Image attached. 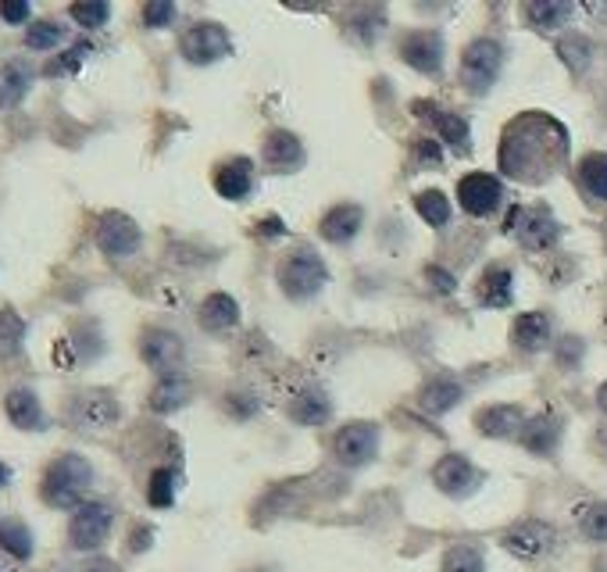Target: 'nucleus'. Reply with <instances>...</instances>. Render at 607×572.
<instances>
[{
    "label": "nucleus",
    "mask_w": 607,
    "mask_h": 572,
    "mask_svg": "<svg viewBox=\"0 0 607 572\" xmlns=\"http://www.w3.org/2000/svg\"><path fill=\"white\" fill-rule=\"evenodd\" d=\"M568 158V132L558 119L539 111H526L504 129L500 168L518 183H547L561 172Z\"/></svg>",
    "instance_id": "nucleus-1"
},
{
    "label": "nucleus",
    "mask_w": 607,
    "mask_h": 572,
    "mask_svg": "<svg viewBox=\"0 0 607 572\" xmlns=\"http://www.w3.org/2000/svg\"><path fill=\"white\" fill-rule=\"evenodd\" d=\"M93 486V465L82 458V454H61L47 465L43 473V501L50 509H79L87 504V491Z\"/></svg>",
    "instance_id": "nucleus-2"
},
{
    "label": "nucleus",
    "mask_w": 607,
    "mask_h": 572,
    "mask_svg": "<svg viewBox=\"0 0 607 572\" xmlns=\"http://www.w3.org/2000/svg\"><path fill=\"white\" fill-rule=\"evenodd\" d=\"M276 279H279L282 294L290 300H311L326 286L329 268L311 247H293V250H286V255H282V262L276 268Z\"/></svg>",
    "instance_id": "nucleus-3"
},
{
    "label": "nucleus",
    "mask_w": 607,
    "mask_h": 572,
    "mask_svg": "<svg viewBox=\"0 0 607 572\" xmlns=\"http://www.w3.org/2000/svg\"><path fill=\"white\" fill-rule=\"evenodd\" d=\"M504 65V47L497 40H471L461 55V87L468 93H486L497 82Z\"/></svg>",
    "instance_id": "nucleus-4"
},
{
    "label": "nucleus",
    "mask_w": 607,
    "mask_h": 572,
    "mask_svg": "<svg viewBox=\"0 0 607 572\" xmlns=\"http://www.w3.org/2000/svg\"><path fill=\"white\" fill-rule=\"evenodd\" d=\"M111 526H115V512L108 509V504L105 501H87L72 512L69 541H72L76 551H97L111 536Z\"/></svg>",
    "instance_id": "nucleus-5"
},
{
    "label": "nucleus",
    "mask_w": 607,
    "mask_h": 572,
    "mask_svg": "<svg viewBox=\"0 0 607 572\" xmlns=\"http://www.w3.org/2000/svg\"><path fill=\"white\" fill-rule=\"evenodd\" d=\"M179 55L190 65H211V61H222L226 55H232V40L218 22H197L182 32Z\"/></svg>",
    "instance_id": "nucleus-6"
},
{
    "label": "nucleus",
    "mask_w": 607,
    "mask_h": 572,
    "mask_svg": "<svg viewBox=\"0 0 607 572\" xmlns=\"http://www.w3.org/2000/svg\"><path fill=\"white\" fill-rule=\"evenodd\" d=\"M140 244H143V233H140V226L132 223L129 215H122V211L100 215V223H97V247L105 250L108 258H132L140 250Z\"/></svg>",
    "instance_id": "nucleus-7"
},
{
    "label": "nucleus",
    "mask_w": 607,
    "mask_h": 572,
    "mask_svg": "<svg viewBox=\"0 0 607 572\" xmlns=\"http://www.w3.org/2000/svg\"><path fill=\"white\" fill-rule=\"evenodd\" d=\"M508 229L518 233L521 247H529V250H547L561 237L558 218H554L547 208H515L508 218Z\"/></svg>",
    "instance_id": "nucleus-8"
},
{
    "label": "nucleus",
    "mask_w": 607,
    "mask_h": 572,
    "mask_svg": "<svg viewBox=\"0 0 607 572\" xmlns=\"http://www.w3.org/2000/svg\"><path fill=\"white\" fill-rule=\"evenodd\" d=\"M336 458H340L344 465L350 469H361L376 458L379 451V426L372 423H350L344 426L340 433H336Z\"/></svg>",
    "instance_id": "nucleus-9"
},
{
    "label": "nucleus",
    "mask_w": 607,
    "mask_h": 572,
    "mask_svg": "<svg viewBox=\"0 0 607 572\" xmlns=\"http://www.w3.org/2000/svg\"><path fill=\"white\" fill-rule=\"evenodd\" d=\"M400 58H404V65H411L415 72L436 76L444 69V37L432 29L408 32V37L400 40Z\"/></svg>",
    "instance_id": "nucleus-10"
},
{
    "label": "nucleus",
    "mask_w": 607,
    "mask_h": 572,
    "mask_svg": "<svg viewBox=\"0 0 607 572\" xmlns=\"http://www.w3.org/2000/svg\"><path fill=\"white\" fill-rule=\"evenodd\" d=\"M458 200H461V208L468 215H476V218H486V215H494L500 208V200H504V187H500V179L497 176H486V172H471L458 183Z\"/></svg>",
    "instance_id": "nucleus-11"
},
{
    "label": "nucleus",
    "mask_w": 607,
    "mask_h": 572,
    "mask_svg": "<svg viewBox=\"0 0 607 572\" xmlns=\"http://www.w3.org/2000/svg\"><path fill=\"white\" fill-rule=\"evenodd\" d=\"M432 480H436V486H440V491H444L447 497H454V501L468 497V494L482 483L479 469L471 465V462L465 458V454H447V458L436 462Z\"/></svg>",
    "instance_id": "nucleus-12"
},
{
    "label": "nucleus",
    "mask_w": 607,
    "mask_h": 572,
    "mask_svg": "<svg viewBox=\"0 0 607 572\" xmlns=\"http://www.w3.org/2000/svg\"><path fill=\"white\" fill-rule=\"evenodd\" d=\"M140 355L150 368H158L161 376H176V368L182 365V341L176 333L168 329H147L143 333V344H140Z\"/></svg>",
    "instance_id": "nucleus-13"
},
{
    "label": "nucleus",
    "mask_w": 607,
    "mask_h": 572,
    "mask_svg": "<svg viewBox=\"0 0 607 572\" xmlns=\"http://www.w3.org/2000/svg\"><path fill=\"white\" fill-rule=\"evenodd\" d=\"M69 418L79 430H108L122 418V408L111 394H79L69 408Z\"/></svg>",
    "instance_id": "nucleus-14"
},
{
    "label": "nucleus",
    "mask_w": 607,
    "mask_h": 572,
    "mask_svg": "<svg viewBox=\"0 0 607 572\" xmlns=\"http://www.w3.org/2000/svg\"><path fill=\"white\" fill-rule=\"evenodd\" d=\"M261 158H265L268 168H272V172H297V168L304 165V144L293 137V132L276 129V132H268V137H265Z\"/></svg>",
    "instance_id": "nucleus-15"
},
{
    "label": "nucleus",
    "mask_w": 607,
    "mask_h": 572,
    "mask_svg": "<svg viewBox=\"0 0 607 572\" xmlns=\"http://www.w3.org/2000/svg\"><path fill=\"white\" fill-rule=\"evenodd\" d=\"M504 548H508L511 554H518V559H526V562H533V559H539V554H547L550 548H554V530L547 526V523H521V526H515L508 536H504Z\"/></svg>",
    "instance_id": "nucleus-16"
},
{
    "label": "nucleus",
    "mask_w": 607,
    "mask_h": 572,
    "mask_svg": "<svg viewBox=\"0 0 607 572\" xmlns=\"http://www.w3.org/2000/svg\"><path fill=\"white\" fill-rule=\"evenodd\" d=\"M215 190L226 200H247L255 190V161L250 158H229L215 172Z\"/></svg>",
    "instance_id": "nucleus-17"
},
{
    "label": "nucleus",
    "mask_w": 607,
    "mask_h": 572,
    "mask_svg": "<svg viewBox=\"0 0 607 572\" xmlns=\"http://www.w3.org/2000/svg\"><path fill=\"white\" fill-rule=\"evenodd\" d=\"M4 412L19 430H47V415L40 408V397L29 386H14L4 397Z\"/></svg>",
    "instance_id": "nucleus-18"
},
{
    "label": "nucleus",
    "mask_w": 607,
    "mask_h": 572,
    "mask_svg": "<svg viewBox=\"0 0 607 572\" xmlns=\"http://www.w3.org/2000/svg\"><path fill=\"white\" fill-rule=\"evenodd\" d=\"M515 297V276L508 265H490L479 279V305L486 308H508Z\"/></svg>",
    "instance_id": "nucleus-19"
},
{
    "label": "nucleus",
    "mask_w": 607,
    "mask_h": 572,
    "mask_svg": "<svg viewBox=\"0 0 607 572\" xmlns=\"http://www.w3.org/2000/svg\"><path fill=\"white\" fill-rule=\"evenodd\" d=\"M361 208L358 205H336L332 211L322 215V226H318V233L329 240V244H347L358 237L361 229Z\"/></svg>",
    "instance_id": "nucleus-20"
},
{
    "label": "nucleus",
    "mask_w": 607,
    "mask_h": 572,
    "mask_svg": "<svg viewBox=\"0 0 607 572\" xmlns=\"http://www.w3.org/2000/svg\"><path fill=\"white\" fill-rule=\"evenodd\" d=\"M418 115H426V119H432V126L440 129V137L454 147V150H468V122L461 119V115H454L447 108H436L429 105V100H418Z\"/></svg>",
    "instance_id": "nucleus-21"
},
{
    "label": "nucleus",
    "mask_w": 607,
    "mask_h": 572,
    "mask_svg": "<svg viewBox=\"0 0 607 572\" xmlns=\"http://www.w3.org/2000/svg\"><path fill=\"white\" fill-rule=\"evenodd\" d=\"M511 341L521 351H544L550 344V318L544 312H526L515 318L511 326Z\"/></svg>",
    "instance_id": "nucleus-22"
},
{
    "label": "nucleus",
    "mask_w": 607,
    "mask_h": 572,
    "mask_svg": "<svg viewBox=\"0 0 607 572\" xmlns=\"http://www.w3.org/2000/svg\"><path fill=\"white\" fill-rule=\"evenodd\" d=\"M476 426L486 436H515V433H521V426H526V415H521V408H515V405H490L476 415Z\"/></svg>",
    "instance_id": "nucleus-23"
},
{
    "label": "nucleus",
    "mask_w": 607,
    "mask_h": 572,
    "mask_svg": "<svg viewBox=\"0 0 607 572\" xmlns=\"http://www.w3.org/2000/svg\"><path fill=\"white\" fill-rule=\"evenodd\" d=\"M465 397V391H461V383L454 379V376H440V379H432L426 391L418 394V405L426 408L429 415H444V412H450L458 401Z\"/></svg>",
    "instance_id": "nucleus-24"
},
{
    "label": "nucleus",
    "mask_w": 607,
    "mask_h": 572,
    "mask_svg": "<svg viewBox=\"0 0 607 572\" xmlns=\"http://www.w3.org/2000/svg\"><path fill=\"white\" fill-rule=\"evenodd\" d=\"M240 323V305L229 294H211L205 305H200V326L211 333H226Z\"/></svg>",
    "instance_id": "nucleus-25"
},
{
    "label": "nucleus",
    "mask_w": 607,
    "mask_h": 572,
    "mask_svg": "<svg viewBox=\"0 0 607 572\" xmlns=\"http://www.w3.org/2000/svg\"><path fill=\"white\" fill-rule=\"evenodd\" d=\"M29 87H32V69H29V65H22V61L4 65V69H0V111H8V108L19 105V100L29 93Z\"/></svg>",
    "instance_id": "nucleus-26"
},
{
    "label": "nucleus",
    "mask_w": 607,
    "mask_h": 572,
    "mask_svg": "<svg viewBox=\"0 0 607 572\" xmlns=\"http://www.w3.org/2000/svg\"><path fill=\"white\" fill-rule=\"evenodd\" d=\"M561 441V426L558 418L550 415H539V418H529L526 426H521V444H526L533 454H550Z\"/></svg>",
    "instance_id": "nucleus-27"
},
{
    "label": "nucleus",
    "mask_w": 607,
    "mask_h": 572,
    "mask_svg": "<svg viewBox=\"0 0 607 572\" xmlns=\"http://www.w3.org/2000/svg\"><path fill=\"white\" fill-rule=\"evenodd\" d=\"M290 415L297 418L300 426H322V423H329V415H332V401L322 391H304V394L293 397Z\"/></svg>",
    "instance_id": "nucleus-28"
},
{
    "label": "nucleus",
    "mask_w": 607,
    "mask_h": 572,
    "mask_svg": "<svg viewBox=\"0 0 607 572\" xmlns=\"http://www.w3.org/2000/svg\"><path fill=\"white\" fill-rule=\"evenodd\" d=\"M187 401H190V383L182 379L179 373L176 376H161V383L155 386V391H150V408L161 412V415L182 408Z\"/></svg>",
    "instance_id": "nucleus-29"
},
{
    "label": "nucleus",
    "mask_w": 607,
    "mask_h": 572,
    "mask_svg": "<svg viewBox=\"0 0 607 572\" xmlns=\"http://www.w3.org/2000/svg\"><path fill=\"white\" fill-rule=\"evenodd\" d=\"M0 548H4L11 559L29 562L32 559V533L22 519H11V515H0Z\"/></svg>",
    "instance_id": "nucleus-30"
},
{
    "label": "nucleus",
    "mask_w": 607,
    "mask_h": 572,
    "mask_svg": "<svg viewBox=\"0 0 607 572\" xmlns=\"http://www.w3.org/2000/svg\"><path fill=\"white\" fill-rule=\"evenodd\" d=\"M571 4H561V0H539V4H526V19L536 26V29H544V32H550V29H561L568 19H571Z\"/></svg>",
    "instance_id": "nucleus-31"
},
{
    "label": "nucleus",
    "mask_w": 607,
    "mask_h": 572,
    "mask_svg": "<svg viewBox=\"0 0 607 572\" xmlns=\"http://www.w3.org/2000/svg\"><path fill=\"white\" fill-rule=\"evenodd\" d=\"M579 183L594 200H607V155H586L579 161Z\"/></svg>",
    "instance_id": "nucleus-32"
},
{
    "label": "nucleus",
    "mask_w": 607,
    "mask_h": 572,
    "mask_svg": "<svg viewBox=\"0 0 607 572\" xmlns=\"http://www.w3.org/2000/svg\"><path fill=\"white\" fill-rule=\"evenodd\" d=\"M440 572H486V559L476 544H454L444 551Z\"/></svg>",
    "instance_id": "nucleus-33"
},
{
    "label": "nucleus",
    "mask_w": 607,
    "mask_h": 572,
    "mask_svg": "<svg viewBox=\"0 0 607 572\" xmlns=\"http://www.w3.org/2000/svg\"><path fill=\"white\" fill-rule=\"evenodd\" d=\"M26 341V323L19 312L11 308H0V358H11L19 355V347Z\"/></svg>",
    "instance_id": "nucleus-34"
},
{
    "label": "nucleus",
    "mask_w": 607,
    "mask_h": 572,
    "mask_svg": "<svg viewBox=\"0 0 607 572\" xmlns=\"http://www.w3.org/2000/svg\"><path fill=\"white\" fill-rule=\"evenodd\" d=\"M415 208H418V215L426 218L429 226H447L450 223V200L440 194V190H426V194H418L415 197Z\"/></svg>",
    "instance_id": "nucleus-35"
},
{
    "label": "nucleus",
    "mask_w": 607,
    "mask_h": 572,
    "mask_svg": "<svg viewBox=\"0 0 607 572\" xmlns=\"http://www.w3.org/2000/svg\"><path fill=\"white\" fill-rule=\"evenodd\" d=\"M558 55H561V61L568 65L571 72H583V69H589V61H594V43L571 32V37H565L558 43Z\"/></svg>",
    "instance_id": "nucleus-36"
},
{
    "label": "nucleus",
    "mask_w": 607,
    "mask_h": 572,
    "mask_svg": "<svg viewBox=\"0 0 607 572\" xmlns=\"http://www.w3.org/2000/svg\"><path fill=\"white\" fill-rule=\"evenodd\" d=\"M382 26H386V11H379V8H361L350 19V37L361 40V43H372L379 32H382Z\"/></svg>",
    "instance_id": "nucleus-37"
},
{
    "label": "nucleus",
    "mask_w": 607,
    "mask_h": 572,
    "mask_svg": "<svg viewBox=\"0 0 607 572\" xmlns=\"http://www.w3.org/2000/svg\"><path fill=\"white\" fill-rule=\"evenodd\" d=\"M147 501L155 504V509H172V501H176L172 469H155V476H150V486H147Z\"/></svg>",
    "instance_id": "nucleus-38"
},
{
    "label": "nucleus",
    "mask_w": 607,
    "mask_h": 572,
    "mask_svg": "<svg viewBox=\"0 0 607 572\" xmlns=\"http://www.w3.org/2000/svg\"><path fill=\"white\" fill-rule=\"evenodd\" d=\"M579 530L586 541L607 544V504H589V509L579 515Z\"/></svg>",
    "instance_id": "nucleus-39"
},
{
    "label": "nucleus",
    "mask_w": 607,
    "mask_h": 572,
    "mask_svg": "<svg viewBox=\"0 0 607 572\" xmlns=\"http://www.w3.org/2000/svg\"><path fill=\"white\" fill-rule=\"evenodd\" d=\"M61 40H64V26H58V22H37V26H29V32H26L29 50H54Z\"/></svg>",
    "instance_id": "nucleus-40"
},
{
    "label": "nucleus",
    "mask_w": 607,
    "mask_h": 572,
    "mask_svg": "<svg viewBox=\"0 0 607 572\" xmlns=\"http://www.w3.org/2000/svg\"><path fill=\"white\" fill-rule=\"evenodd\" d=\"M72 19L87 29H100L111 19V8L108 4H72Z\"/></svg>",
    "instance_id": "nucleus-41"
},
{
    "label": "nucleus",
    "mask_w": 607,
    "mask_h": 572,
    "mask_svg": "<svg viewBox=\"0 0 607 572\" xmlns=\"http://www.w3.org/2000/svg\"><path fill=\"white\" fill-rule=\"evenodd\" d=\"M143 22L147 29H165L176 22V4H168V0H155V4L143 8Z\"/></svg>",
    "instance_id": "nucleus-42"
},
{
    "label": "nucleus",
    "mask_w": 607,
    "mask_h": 572,
    "mask_svg": "<svg viewBox=\"0 0 607 572\" xmlns=\"http://www.w3.org/2000/svg\"><path fill=\"white\" fill-rule=\"evenodd\" d=\"M411 158H415L418 168H440L444 147H440V140H418L415 150H411Z\"/></svg>",
    "instance_id": "nucleus-43"
},
{
    "label": "nucleus",
    "mask_w": 607,
    "mask_h": 572,
    "mask_svg": "<svg viewBox=\"0 0 607 572\" xmlns=\"http://www.w3.org/2000/svg\"><path fill=\"white\" fill-rule=\"evenodd\" d=\"M29 14H32V8L26 4V0H4V4H0V19H4L8 26H22Z\"/></svg>",
    "instance_id": "nucleus-44"
},
{
    "label": "nucleus",
    "mask_w": 607,
    "mask_h": 572,
    "mask_svg": "<svg viewBox=\"0 0 607 572\" xmlns=\"http://www.w3.org/2000/svg\"><path fill=\"white\" fill-rule=\"evenodd\" d=\"M87 55H90V43H76V47L69 50V55H64V58H61L58 65H50L47 72H50V76H58V72H72L76 65H79L82 58H87Z\"/></svg>",
    "instance_id": "nucleus-45"
},
{
    "label": "nucleus",
    "mask_w": 607,
    "mask_h": 572,
    "mask_svg": "<svg viewBox=\"0 0 607 572\" xmlns=\"http://www.w3.org/2000/svg\"><path fill=\"white\" fill-rule=\"evenodd\" d=\"M426 279L436 286V290H444V294H454V290H458V283H454V276L447 273V268L429 265V268H426Z\"/></svg>",
    "instance_id": "nucleus-46"
},
{
    "label": "nucleus",
    "mask_w": 607,
    "mask_h": 572,
    "mask_svg": "<svg viewBox=\"0 0 607 572\" xmlns=\"http://www.w3.org/2000/svg\"><path fill=\"white\" fill-rule=\"evenodd\" d=\"M583 358V341H576V336H568V341L558 347V362L565 365V368H571Z\"/></svg>",
    "instance_id": "nucleus-47"
},
{
    "label": "nucleus",
    "mask_w": 607,
    "mask_h": 572,
    "mask_svg": "<svg viewBox=\"0 0 607 572\" xmlns=\"http://www.w3.org/2000/svg\"><path fill=\"white\" fill-rule=\"evenodd\" d=\"M258 233H261V237H282L286 226H282V218L268 215V218H261V223H258Z\"/></svg>",
    "instance_id": "nucleus-48"
},
{
    "label": "nucleus",
    "mask_w": 607,
    "mask_h": 572,
    "mask_svg": "<svg viewBox=\"0 0 607 572\" xmlns=\"http://www.w3.org/2000/svg\"><path fill=\"white\" fill-rule=\"evenodd\" d=\"M229 412L232 415H240V418H250L258 412V401H236V394L229 397Z\"/></svg>",
    "instance_id": "nucleus-49"
},
{
    "label": "nucleus",
    "mask_w": 607,
    "mask_h": 572,
    "mask_svg": "<svg viewBox=\"0 0 607 572\" xmlns=\"http://www.w3.org/2000/svg\"><path fill=\"white\" fill-rule=\"evenodd\" d=\"M82 572H122V569L111 565V562H90L87 569H82Z\"/></svg>",
    "instance_id": "nucleus-50"
},
{
    "label": "nucleus",
    "mask_w": 607,
    "mask_h": 572,
    "mask_svg": "<svg viewBox=\"0 0 607 572\" xmlns=\"http://www.w3.org/2000/svg\"><path fill=\"white\" fill-rule=\"evenodd\" d=\"M597 405H600V412L607 415V383H604L600 391H597Z\"/></svg>",
    "instance_id": "nucleus-51"
},
{
    "label": "nucleus",
    "mask_w": 607,
    "mask_h": 572,
    "mask_svg": "<svg viewBox=\"0 0 607 572\" xmlns=\"http://www.w3.org/2000/svg\"><path fill=\"white\" fill-rule=\"evenodd\" d=\"M8 480H11V473H8V465H4V462H0V486H4Z\"/></svg>",
    "instance_id": "nucleus-52"
}]
</instances>
